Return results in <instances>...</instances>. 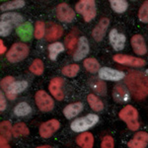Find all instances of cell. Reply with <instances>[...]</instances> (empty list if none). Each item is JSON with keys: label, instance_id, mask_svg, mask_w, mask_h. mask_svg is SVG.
Listing matches in <instances>:
<instances>
[{"label": "cell", "instance_id": "obj_1", "mask_svg": "<svg viewBox=\"0 0 148 148\" xmlns=\"http://www.w3.org/2000/svg\"><path fill=\"white\" fill-rule=\"evenodd\" d=\"M125 85L133 97L142 100L148 96V77L139 71H131L125 77Z\"/></svg>", "mask_w": 148, "mask_h": 148}, {"label": "cell", "instance_id": "obj_2", "mask_svg": "<svg viewBox=\"0 0 148 148\" xmlns=\"http://www.w3.org/2000/svg\"><path fill=\"white\" fill-rule=\"evenodd\" d=\"M119 116L121 120H123L127 125V127L130 130H137L139 128V123H138V112L134 107L125 106L121 111L119 113Z\"/></svg>", "mask_w": 148, "mask_h": 148}, {"label": "cell", "instance_id": "obj_3", "mask_svg": "<svg viewBox=\"0 0 148 148\" xmlns=\"http://www.w3.org/2000/svg\"><path fill=\"white\" fill-rule=\"evenodd\" d=\"M99 121V116L94 114H89L83 118L76 119L73 121L70 125L71 130L75 132H84L85 130H88L94 126Z\"/></svg>", "mask_w": 148, "mask_h": 148}, {"label": "cell", "instance_id": "obj_4", "mask_svg": "<svg viewBox=\"0 0 148 148\" xmlns=\"http://www.w3.org/2000/svg\"><path fill=\"white\" fill-rule=\"evenodd\" d=\"M29 47L23 42H16L11 47V49L7 51L6 58L12 63H16L25 59L29 54Z\"/></svg>", "mask_w": 148, "mask_h": 148}, {"label": "cell", "instance_id": "obj_5", "mask_svg": "<svg viewBox=\"0 0 148 148\" xmlns=\"http://www.w3.org/2000/svg\"><path fill=\"white\" fill-rule=\"evenodd\" d=\"M76 12L83 16L86 22H90L96 17L97 9L94 0H81L75 6Z\"/></svg>", "mask_w": 148, "mask_h": 148}, {"label": "cell", "instance_id": "obj_6", "mask_svg": "<svg viewBox=\"0 0 148 148\" xmlns=\"http://www.w3.org/2000/svg\"><path fill=\"white\" fill-rule=\"evenodd\" d=\"M35 101L37 104L38 108H39L42 112H49L53 109L54 103L53 100L49 94L44 91V90H40L36 93Z\"/></svg>", "mask_w": 148, "mask_h": 148}, {"label": "cell", "instance_id": "obj_7", "mask_svg": "<svg viewBox=\"0 0 148 148\" xmlns=\"http://www.w3.org/2000/svg\"><path fill=\"white\" fill-rule=\"evenodd\" d=\"M56 17L59 21L71 23L75 18V11L65 3H60L56 7Z\"/></svg>", "mask_w": 148, "mask_h": 148}, {"label": "cell", "instance_id": "obj_8", "mask_svg": "<svg viewBox=\"0 0 148 148\" xmlns=\"http://www.w3.org/2000/svg\"><path fill=\"white\" fill-rule=\"evenodd\" d=\"M114 60L120 64H125V65L134 66V67H141L145 65V60L142 58H138L131 56H126V54H116L114 56Z\"/></svg>", "mask_w": 148, "mask_h": 148}, {"label": "cell", "instance_id": "obj_9", "mask_svg": "<svg viewBox=\"0 0 148 148\" xmlns=\"http://www.w3.org/2000/svg\"><path fill=\"white\" fill-rule=\"evenodd\" d=\"M60 123L57 120H49L42 123L40 126V135L42 138H49L58 130Z\"/></svg>", "mask_w": 148, "mask_h": 148}, {"label": "cell", "instance_id": "obj_10", "mask_svg": "<svg viewBox=\"0 0 148 148\" xmlns=\"http://www.w3.org/2000/svg\"><path fill=\"white\" fill-rule=\"evenodd\" d=\"M99 77L103 80L120 81L125 77V74L120 70H116V69L101 67V69L99 70Z\"/></svg>", "mask_w": 148, "mask_h": 148}, {"label": "cell", "instance_id": "obj_11", "mask_svg": "<svg viewBox=\"0 0 148 148\" xmlns=\"http://www.w3.org/2000/svg\"><path fill=\"white\" fill-rule=\"evenodd\" d=\"M63 79L60 77H56L49 82V89L51 91V95L56 98L58 101H62L64 98V94L62 91V86H63Z\"/></svg>", "mask_w": 148, "mask_h": 148}, {"label": "cell", "instance_id": "obj_12", "mask_svg": "<svg viewBox=\"0 0 148 148\" xmlns=\"http://www.w3.org/2000/svg\"><path fill=\"white\" fill-rule=\"evenodd\" d=\"M110 42H111L112 47L116 49V51H120L121 49H123L125 44V36L123 34L118 32V30L113 29V30L110 32L109 35Z\"/></svg>", "mask_w": 148, "mask_h": 148}, {"label": "cell", "instance_id": "obj_13", "mask_svg": "<svg viewBox=\"0 0 148 148\" xmlns=\"http://www.w3.org/2000/svg\"><path fill=\"white\" fill-rule=\"evenodd\" d=\"M88 53H89V42H88V40L85 37H81L78 40L77 49H76V51L73 54L74 60H82Z\"/></svg>", "mask_w": 148, "mask_h": 148}, {"label": "cell", "instance_id": "obj_14", "mask_svg": "<svg viewBox=\"0 0 148 148\" xmlns=\"http://www.w3.org/2000/svg\"><path fill=\"white\" fill-rule=\"evenodd\" d=\"M109 24H110V20L108 18H102L100 20V22L97 24L96 27L94 28V30L92 32V36L95 40L101 42L104 39L107 32V29L109 27Z\"/></svg>", "mask_w": 148, "mask_h": 148}, {"label": "cell", "instance_id": "obj_15", "mask_svg": "<svg viewBox=\"0 0 148 148\" xmlns=\"http://www.w3.org/2000/svg\"><path fill=\"white\" fill-rule=\"evenodd\" d=\"M28 87L27 81H15L8 89L6 90V96L10 100H15L19 93L25 91Z\"/></svg>", "mask_w": 148, "mask_h": 148}, {"label": "cell", "instance_id": "obj_16", "mask_svg": "<svg viewBox=\"0 0 148 148\" xmlns=\"http://www.w3.org/2000/svg\"><path fill=\"white\" fill-rule=\"evenodd\" d=\"M131 46H132V49L134 52L137 53L138 56H144L147 52L145 40L143 39L142 36L140 35H134L131 38Z\"/></svg>", "mask_w": 148, "mask_h": 148}, {"label": "cell", "instance_id": "obj_17", "mask_svg": "<svg viewBox=\"0 0 148 148\" xmlns=\"http://www.w3.org/2000/svg\"><path fill=\"white\" fill-rule=\"evenodd\" d=\"M17 35L19 36L21 40H24V42H27V40H30L33 37V26L31 23L26 22L23 23L22 25H20L17 28Z\"/></svg>", "mask_w": 148, "mask_h": 148}, {"label": "cell", "instance_id": "obj_18", "mask_svg": "<svg viewBox=\"0 0 148 148\" xmlns=\"http://www.w3.org/2000/svg\"><path fill=\"white\" fill-rule=\"evenodd\" d=\"M83 104L80 102H76V103H72V104H69L64 108L63 110V114L65 116L66 119L70 120V119L74 118L75 116L79 114L81 112L83 111Z\"/></svg>", "mask_w": 148, "mask_h": 148}, {"label": "cell", "instance_id": "obj_19", "mask_svg": "<svg viewBox=\"0 0 148 148\" xmlns=\"http://www.w3.org/2000/svg\"><path fill=\"white\" fill-rule=\"evenodd\" d=\"M1 21L2 22L9 23L13 27H19L20 24L23 22L22 15L18 13H14V12H9V13H4L1 15Z\"/></svg>", "mask_w": 148, "mask_h": 148}, {"label": "cell", "instance_id": "obj_20", "mask_svg": "<svg viewBox=\"0 0 148 148\" xmlns=\"http://www.w3.org/2000/svg\"><path fill=\"white\" fill-rule=\"evenodd\" d=\"M76 142L81 148H93L94 145V136L90 132H83L78 135Z\"/></svg>", "mask_w": 148, "mask_h": 148}, {"label": "cell", "instance_id": "obj_21", "mask_svg": "<svg viewBox=\"0 0 148 148\" xmlns=\"http://www.w3.org/2000/svg\"><path fill=\"white\" fill-rule=\"evenodd\" d=\"M62 34H63L62 27H60L57 24H51L49 29H47L46 37L47 40L51 42V40H56L57 39H59L62 36Z\"/></svg>", "mask_w": 148, "mask_h": 148}, {"label": "cell", "instance_id": "obj_22", "mask_svg": "<svg viewBox=\"0 0 148 148\" xmlns=\"http://www.w3.org/2000/svg\"><path fill=\"white\" fill-rule=\"evenodd\" d=\"M113 96H114V99L116 100V102H120V103L128 101V98H130L128 92L126 91L123 86H121V85H116V87H114Z\"/></svg>", "mask_w": 148, "mask_h": 148}, {"label": "cell", "instance_id": "obj_23", "mask_svg": "<svg viewBox=\"0 0 148 148\" xmlns=\"http://www.w3.org/2000/svg\"><path fill=\"white\" fill-rule=\"evenodd\" d=\"M90 86L97 94L99 95H105L106 94V91H107V86H106V83L102 80H99L97 78H93L90 81Z\"/></svg>", "mask_w": 148, "mask_h": 148}, {"label": "cell", "instance_id": "obj_24", "mask_svg": "<svg viewBox=\"0 0 148 148\" xmlns=\"http://www.w3.org/2000/svg\"><path fill=\"white\" fill-rule=\"evenodd\" d=\"M87 101L89 106L91 107V109L95 112H100L104 109V104L101 100L98 98L96 95L94 94H90L87 97Z\"/></svg>", "mask_w": 148, "mask_h": 148}, {"label": "cell", "instance_id": "obj_25", "mask_svg": "<svg viewBox=\"0 0 148 148\" xmlns=\"http://www.w3.org/2000/svg\"><path fill=\"white\" fill-rule=\"evenodd\" d=\"M64 51V47L61 42H53L49 46V56L51 60H56L57 56Z\"/></svg>", "mask_w": 148, "mask_h": 148}, {"label": "cell", "instance_id": "obj_26", "mask_svg": "<svg viewBox=\"0 0 148 148\" xmlns=\"http://www.w3.org/2000/svg\"><path fill=\"white\" fill-rule=\"evenodd\" d=\"M12 133H13L14 137H19V136H27L30 133L28 126L24 123H18L13 126L12 130Z\"/></svg>", "mask_w": 148, "mask_h": 148}, {"label": "cell", "instance_id": "obj_27", "mask_svg": "<svg viewBox=\"0 0 148 148\" xmlns=\"http://www.w3.org/2000/svg\"><path fill=\"white\" fill-rule=\"evenodd\" d=\"M31 112H32V108H31V106L25 102L19 103L17 106L15 107V109H14V114L18 116H28V114H31Z\"/></svg>", "mask_w": 148, "mask_h": 148}, {"label": "cell", "instance_id": "obj_28", "mask_svg": "<svg viewBox=\"0 0 148 148\" xmlns=\"http://www.w3.org/2000/svg\"><path fill=\"white\" fill-rule=\"evenodd\" d=\"M12 130H13V127H12L11 123H9L8 121H4L0 123V132H1V136L4 137L5 139L9 140L12 138V135H13Z\"/></svg>", "mask_w": 148, "mask_h": 148}, {"label": "cell", "instance_id": "obj_29", "mask_svg": "<svg viewBox=\"0 0 148 148\" xmlns=\"http://www.w3.org/2000/svg\"><path fill=\"white\" fill-rule=\"evenodd\" d=\"M110 3L113 10L116 13H123L128 7V4L125 0H111Z\"/></svg>", "mask_w": 148, "mask_h": 148}, {"label": "cell", "instance_id": "obj_30", "mask_svg": "<svg viewBox=\"0 0 148 148\" xmlns=\"http://www.w3.org/2000/svg\"><path fill=\"white\" fill-rule=\"evenodd\" d=\"M84 67L87 69L89 72L91 73H96L100 70V64L98 62V60L96 58H93V57H90V58H87L84 60Z\"/></svg>", "mask_w": 148, "mask_h": 148}, {"label": "cell", "instance_id": "obj_31", "mask_svg": "<svg viewBox=\"0 0 148 148\" xmlns=\"http://www.w3.org/2000/svg\"><path fill=\"white\" fill-rule=\"evenodd\" d=\"M25 5V1L23 0H14V1L6 2V3L2 4L0 9L2 11H9V10H14V9H19L22 8Z\"/></svg>", "mask_w": 148, "mask_h": 148}, {"label": "cell", "instance_id": "obj_32", "mask_svg": "<svg viewBox=\"0 0 148 148\" xmlns=\"http://www.w3.org/2000/svg\"><path fill=\"white\" fill-rule=\"evenodd\" d=\"M79 65L78 64H68V65L64 66L62 68V74L65 75L66 77H75L77 73L79 72Z\"/></svg>", "mask_w": 148, "mask_h": 148}, {"label": "cell", "instance_id": "obj_33", "mask_svg": "<svg viewBox=\"0 0 148 148\" xmlns=\"http://www.w3.org/2000/svg\"><path fill=\"white\" fill-rule=\"evenodd\" d=\"M44 70H45L44 62L39 58L35 59L32 62V64L30 65V71L32 73L36 74V75H42L44 73Z\"/></svg>", "mask_w": 148, "mask_h": 148}, {"label": "cell", "instance_id": "obj_34", "mask_svg": "<svg viewBox=\"0 0 148 148\" xmlns=\"http://www.w3.org/2000/svg\"><path fill=\"white\" fill-rule=\"evenodd\" d=\"M45 32H46V25L42 21H38L36 22L35 25V32H34V37L37 40H40L44 38Z\"/></svg>", "mask_w": 148, "mask_h": 148}, {"label": "cell", "instance_id": "obj_35", "mask_svg": "<svg viewBox=\"0 0 148 148\" xmlns=\"http://www.w3.org/2000/svg\"><path fill=\"white\" fill-rule=\"evenodd\" d=\"M65 45H66V47H67L68 51L71 53V52L74 51V49H75L76 45H78V40L76 39V36L74 35L73 33H70V34H68L66 36Z\"/></svg>", "mask_w": 148, "mask_h": 148}, {"label": "cell", "instance_id": "obj_36", "mask_svg": "<svg viewBox=\"0 0 148 148\" xmlns=\"http://www.w3.org/2000/svg\"><path fill=\"white\" fill-rule=\"evenodd\" d=\"M138 18L143 23H148V1L142 4L138 12Z\"/></svg>", "mask_w": 148, "mask_h": 148}, {"label": "cell", "instance_id": "obj_37", "mask_svg": "<svg viewBox=\"0 0 148 148\" xmlns=\"http://www.w3.org/2000/svg\"><path fill=\"white\" fill-rule=\"evenodd\" d=\"M12 28H13V26L9 23L1 21L0 22V35H1V37H7L10 35L12 32Z\"/></svg>", "mask_w": 148, "mask_h": 148}, {"label": "cell", "instance_id": "obj_38", "mask_svg": "<svg viewBox=\"0 0 148 148\" xmlns=\"http://www.w3.org/2000/svg\"><path fill=\"white\" fill-rule=\"evenodd\" d=\"M101 147L102 148H114V138L110 135H107L103 138L102 143H101Z\"/></svg>", "mask_w": 148, "mask_h": 148}, {"label": "cell", "instance_id": "obj_39", "mask_svg": "<svg viewBox=\"0 0 148 148\" xmlns=\"http://www.w3.org/2000/svg\"><path fill=\"white\" fill-rule=\"evenodd\" d=\"M14 82H15V81H14V77H12V76H7V77H5L4 79L1 80L0 86H1L2 89L7 90Z\"/></svg>", "mask_w": 148, "mask_h": 148}, {"label": "cell", "instance_id": "obj_40", "mask_svg": "<svg viewBox=\"0 0 148 148\" xmlns=\"http://www.w3.org/2000/svg\"><path fill=\"white\" fill-rule=\"evenodd\" d=\"M127 146L130 148H145V147H146V143L142 142V141H139V140L134 139V138H133L132 140L128 141Z\"/></svg>", "mask_w": 148, "mask_h": 148}, {"label": "cell", "instance_id": "obj_41", "mask_svg": "<svg viewBox=\"0 0 148 148\" xmlns=\"http://www.w3.org/2000/svg\"><path fill=\"white\" fill-rule=\"evenodd\" d=\"M133 138H134V139L139 140V141L147 143L148 142V133L144 132V131H138V132H136L134 134Z\"/></svg>", "mask_w": 148, "mask_h": 148}, {"label": "cell", "instance_id": "obj_42", "mask_svg": "<svg viewBox=\"0 0 148 148\" xmlns=\"http://www.w3.org/2000/svg\"><path fill=\"white\" fill-rule=\"evenodd\" d=\"M6 109V100L3 96V93H0V111H4Z\"/></svg>", "mask_w": 148, "mask_h": 148}, {"label": "cell", "instance_id": "obj_43", "mask_svg": "<svg viewBox=\"0 0 148 148\" xmlns=\"http://www.w3.org/2000/svg\"><path fill=\"white\" fill-rule=\"evenodd\" d=\"M0 148H11L8 144V140L2 136L0 137Z\"/></svg>", "mask_w": 148, "mask_h": 148}, {"label": "cell", "instance_id": "obj_44", "mask_svg": "<svg viewBox=\"0 0 148 148\" xmlns=\"http://www.w3.org/2000/svg\"><path fill=\"white\" fill-rule=\"evenodd\" d=\"M5 51H6V47L3 45V42H2V40H0V53L3 54Z\"/></svg>", "mask_w": 148, "mask_h": 148}, {"label": "cell", "instance_id": "obj_45", "mask_svg": "<svg viewBox=\"0 0 148 148\" xmlns=\"http://www.w3.org/2000/svg\"><path fill=\"white\" fill-rule=\"evenodd\" d=\"M37 148H51V146H49V145H42V146H38Z\"/></svg>", "mask_w": 148, "mask_h": 148}, {"label": "cell", "instance_id": "obj_46", "mask_svg": "<svg viewBox=\"0 0 148 148\" xmlns=\"http://www.w3.org/2000/svg\"><path fill=\"white\" fill-rule=\"evenodd\" d=\"M145 74H146V75H148V69L146 70V72H145Z\"/></svg>", "mask_w": 148, "mask_h": 148}]
</instances>
